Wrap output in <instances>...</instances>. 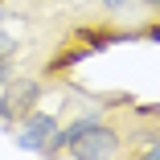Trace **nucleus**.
Listing matches in <instances>:
<instances>
[{
    "mask_svg": "<svg viewBox=\"0 0 160 160\" xmlns=\"http://www.w3.org/2000/svg\"><path fill=\"white\" fill-rule=\"evenodd\" d=\"M53 132H58V123H53V115H29L25 123H21V136H17V144L25 148V152H49V144H53Z\"/></svg>",
    "mask_w": 160,
    "mask_h": 160,
    "instance_id": "1",
    "label": "nucleus"
},
{
    "mask_svg": "<svg viewBox=\"0 0 160 160\" xmlns=\"http://www.w3.org/2000/svg\"><path fill=\"white\" fill-rule=\"evenodd\" d=\"M70 152L82 156V160H94V156H119V140H115V132H107L103 123H94L82 140H74Z\"/></svg>",
    "mask_w": 160,
    "mask_h": 160,
    "instance_id": "2",
    "label": "nucleus"
},
{
    "mask_svg": "<svg viewBox=\"0 0 160 160\" xmlns=\"http://www.w3.org/2000/svg\"><path fill=\"white\" fill-rule=\"evenodd\" d=\"M33 94H37V86H33V82L12 86V90H8V99L0 103V115H8V111H17V107H29V103H33Z\"/></svg>",
    "mask_w": 160,
    "mask_h": 160,
    "instance_id": "3",
    "label": "nucleus"
},
{
    "mask_svg": "<svg viewBox=\"0 0 160 160\" xmlns=\"http://www.w3.org/2000/svg\"><path fill=\"white\" fill-rule=\"evenodd\" d=\"M8 53H12V41H8V37H0V58H8Z\"/></svg>",
    "mask_w": 160,
    "mask_h": 160,
    "instance_id": "4",
    "label": "nucleus"
},
{
    "mask_svg": "<svg viewBox=\"0 0 160 160\" xmlns=\"http://www.w3.org/2000/svg\"><path fill=\"white\" fill-rule=\"evenodd\" d=\"M148 156H152V160H160V140H156V144L148 148Z\"/></svg>",
    "mask_w": 160,
    "mask_h": 160,
    "instance_id": "5",
    "label": "nucleus"
},
{
    "mask_svg": "<svg viewBox=\"0 0 160 160\" xmlns=\"http://www.w3.org/2000/svg\"><path fill=\"white\" fill-rule=\"evenodd\" d=\"M4 78H8V62L0 58V82H4Z\"/></svg>",
    "mask_w": 160,
    "mask_h": 160,
    "instance_id": "6",
    "label": "nucleus"
},
{
    "mask_svg": "<svg viewBox=\"0 0 160 160\" xmlns=\"http://www.w3.org/2000/svg\"><path fill=\"white\" fill-rule=\"evenodd\" d=\"M103 4H107V8H123V4H127V0H103Z\"/></svg>",
    "mask_w": 160,
    "mask_h": 160,
    "instance_id": "7",
    "label": "nucleus"
},
{
    "mask_svg": "<svg viewBox=\"0 0 160 160\" xmlns=\"http://www.w3.org/2000/svg\"><path fill=\"white\" fill-rule=\"evenodd\" d=\"M148 4H156V8H160V0H148Z\"/></svg>",
    "mask_w": 160,
    "mask_h": 160,
    "instance_id": "8",
    "label": "nucleus"
}]
</instances>
